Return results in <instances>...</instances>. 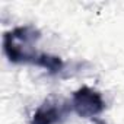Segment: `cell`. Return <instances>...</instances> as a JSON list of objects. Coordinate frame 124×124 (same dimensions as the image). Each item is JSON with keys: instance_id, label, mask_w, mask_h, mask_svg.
I'll return each mask as SVG.
<instances>
[{"instance_id": "3", "label": "cell", "mask_w": 124, "mask_h": 124, "mask_svg": "<svg viewBox=\"0 0 124 124\" xmlns=\"http://www.w3.org/2000/svg\"><path fill=\"white\" fill-rule=\"evenodd\" d=\"M64 108L57 101H44L32 115L31 124H57L63 118Z\"/></svg>"}, {"instance_id": "1", "label": "cell", "mask_w": 124, "mask_h": 124, "mask_svg": "<svg viewBox=\"0 0 124 124\" xmlns=\"http://www.w3.org/2000/svg\"><path fill=\"white\" fill-rule=\"evenodd\" d=\"M41 39V32L32 25L18 26L8 31L3 37V50L12 63H32L35 64L41 53L37 44Z\"/></svg>"}, {"instance_id": "4", "label": "cell", "mask_w": 124, "mask_h": 124, "mask_svg": "<svg viewBox=\"0 0 124 124\" xmlns=\"http://www.w3.org/2000/svg\"><path fill=\"white\" fill-rule=\"evenodd\" d=\"M35 64L39 66V67L47 69L50 73H58L61 69H63V60H61L60 57H57V55L41 53Z\"/></svg>"}, {"instance_id": "2", "label": "cell", "mask_w": 124, "mask_h": 124, "mask_svg": "<svg viewBox=\"0 0 124 124\" xmlns=\"http://www.w3.org/2000/svg\"><path fill=\"white\" fill-rule=\"evenodd\" d=\"M72 108L79 117L92 118L104 111L105 102L102 95L96 89L89 86H82L72 96Z\"/></svg>"}]
</instances>
